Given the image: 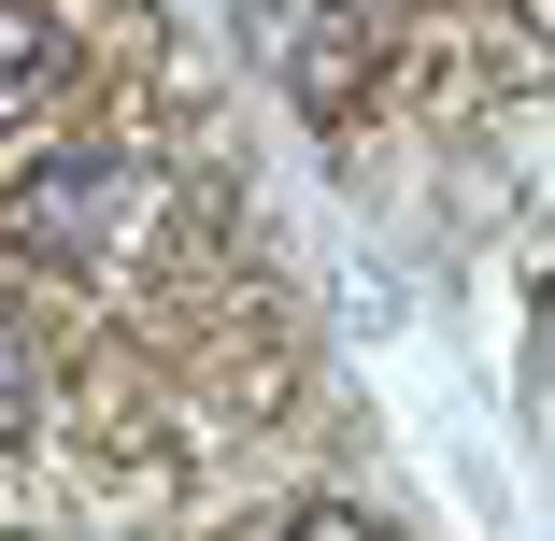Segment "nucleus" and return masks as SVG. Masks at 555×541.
Listing matches in <instances>:
<instances>
[{"mask_svg":"<svg viewBox=\"0 0 555 541\" xmlns=\"http://www.w3.org/2000/svg\"><path fill=\"white\" fill-rule=\"evenodd\" d=\"M57 72H72L57 15H43V0H0V129H29L43 100H57Z\"/></svg>","mask_w":555,"mask_h":541,"instance_id":"obj_2","label":"nucleus"},{"mask_svg":"<svg viewBox=\"0 0 555 541\" xmlns=\"http://www.w3.org/2000/svg\"><path fill=\"white\" fill-rule=\"evenodd\" d=\"M143 229H157V171L129 143H43L15 171V243L43 257H129Z\"/></svg>","mask_w":555,"mask_h":541,"instance_id":"obj_1","label":"nucleus"},{"mask_svg":"<svg viewBox=\"0 0 555 541\" xmlns=\"http://www.w3.org/2000/svg\"><path fill=\"white\" fill-rule=\"evenodd\" d=\"M513 15H527V29H541V43H555V0H513Z\"/></svg>","mask_w":555,"mask_h":541,"instance_id":"obj_5","label":"nucleus"},{"mask_svg":"<svg viewBox=\"0 0 555 541\" xmlns=\"http://www.w3.org/2000/svg\"><path fill=\"white\" fill-rule=\"evenodd\" d=\"M29 427H43V343H29V313L0 299V456H15Z\"/></svg>","mask_w":555,"mask_h":541,"instance_id":"obj_3","label":"nucleus"},{"mask_svg":"<svg viewBox=\"0 0 555 541\" xmlns=\"http://www.w3.org/2000/svg\"><path fill=\"white\" fill-rule=\"evenodd\" d=\"M285 541H371V527H357V513H327V499H313V513H285Z\"/></svg>","mask_w":555,"mask_h":541,"instance_id":"obj_4","label":"nucleus"}]
</instances>
